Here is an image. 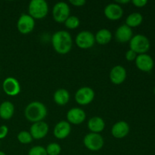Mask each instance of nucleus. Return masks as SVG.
<instances>
[{
	"instance_id": "423d86ee",
	"label": "nucleus",
	"mask_w": 155,
	"mask_h": 155,
	"mask_svg": "<svg viewBox=\"0 0 155 155\" xmlns=\"http://www.w3.org/2000/svg\"><path fill=\"white\" fill-rule=\"evenodd\" d=\"M70 7L64 2L56 3L52 9V16L58 23H64L70 17Z\"/></svg>"
},
{
	"instance_id": "dca6fc26",
	"label": "nucleus",
	"mask_w": 155,
	"mask_h": 155,
	"mask_svg": "<svg viewBox=\"0 0 155 155\" xmlns=\"http://www.w3.org/2000/svg\"><path fill=\"white\" fill-rule=\"evenodd\" d=\"M130 133V126L126 121L117 122L111 128V134L116 139H123Z\"/></svg>"
},
{
	"instance_id": "6e6552de",
	"label": "nucleus",
	"mask_w": 155,
	"mask_h": 155,
	"mask_svg": "<svg viewBox=\"0 0 155 155\" xmlns=\"http://www.w3.org/2000/svg\"><path fill=\"white\" fill-rule=\"evenodd\" d=\"M95 98V92L91 88L85 86L79 89L75 94V100L80 105L90 104Z\"/></svg>"
},
{
	"instance_id": "393cba45",
	"label": "nucleus",
	"mask_w": 155,
	"mask_h": 155,
	"mask_svg": "<svg viewBox=\"0 0 155 155\" xmlns=\"http://www.w3.org/2000/svg\"><path fill=\"white\" fill-rule=\"evenodd\" d=\"M64 25L67 28L71 29V30H74V29L77 28L80 25V20L77 16H70L68 19L65 21Z\"/></svg>"
},
{
	"instance_id": "39448f33",
	"label": "nucleus",
	"mask_w": 155,
	"mask_h": 155,
	"mask_svg": "<svg viewBox=\"0 0 155 155\" xmlns=\"http://www.w3.org/2000/svg\"><path fill=\"white\" fill-rule=\"evenodd\" d=\"M83 143L89 151H98L104 146V139L99 133H91L85 136Z\"/></svg>"
},
{
	"instance_id": "4be33fe9",
	"label": "nucleus",
	"mask_w": 155,
	"mask_h": 155,
	"mask_svg": "<svg viewBox=\"0 0 155 155\" xmlns=\"http://www.w3.org/2000/svg\"><path fill=\"white\" fill-rule=\"evenodd\" d=\"M70 100V94L67 89H59L54 94V101L58 105H65Z\"/></svg>"
},
{
	"instance_id": "bb28decb",
	"label": "nucleus",
	"mask_w": 155,
	"mask_h": 155,
	"mask_svg": "<svg viewBox=\"0 0 155 155\" xmlns=\"http://www.w3.org/2000/svg\"><path fill=\"white\" fill-rule=\"evenodd\" d=\"M28 155H48L46 150L42 146H34L30 149Z\"/></svg>"
},
{
	"instance_id": "cd10ccee",
	"label": "nucleus",
	"mask_w": 155,
	"mask_h": 155,
	"mask_svg": "<svg viewBox=\"0 0 155 155\" xmlns=\"http://www.w3.org/2000/svg\"><path fill=\"white\" fill-rule=\"evenodd\" d=\"M137 55L138 54H136L134 51H133V50L131 49H129L128 51L126 52L125 57H126V59H127L128 61H133L136 60Z\"/></svg>"
},
{
	"instance_id": "f03ea898",
	"label": "nucleus",
	"mask_w": 155,
	"mask_h": 155,
	"mask_svg": "<svg viewBox=\"0 0 155 155\" xmlns=\"http://www.w3.org/2000/svg\"><path fill=\"white\" fill-rule=\"evenodd\" d=\"M24 114L27 120L34 124L45 119L47 116V108L40 101H32L26 107Z\"/></svg>"
},
{
	"instance_id": "f257e3e1",
	"label": "nucleus",
	"mask_w": 155,
	"mask_h": 155,
	"mask_svg": "<svg viewBox=\"0 0 155 155\" xmlns=\"http://www.w3.org/2000/svg\"><path fill=\"white\" fill-rule=\"evenodd\" d=\"M51 44L54 49L58 54H68L71 50L73 45L71 35L65 30H59L53 34Z\"/></svg>"
},
{
	"instance_id": "f704fd0d",
	"label": "nucleus",
	"mask_w": 155,
	"mask_h": 155,
	"mask_svg": "<svg viewBox=\"0 0 155 155\" xmlns=\"http://www.w3.org/2000/svg\"><path fill=\"white\" fill-rule=\"evenodd\" d=\"M0 143H1V142H0Z\"/></svg>"
},
{
	"instance_id": "6ab92c4d",
	"label": "nucleus",
	"mask_w": 155,
	"mask_h": 155,
	"mask_svg": "<svg viewBox=\"0 0 155 155\" xmlns=\"http://www.w3.org/2000/svg\"><path fill=\"white\" fill-rule=\"evenodd\" d=\"M88 128L92 133H99L104 130L105 123L102 118L99 117H94L88 121Z\"/></svg>"
},
{
	"instance_id": "c85d7f7f",
	"label": "nucleus",
	"mask_w": 155,
	"mask_h": 155,
	"mask_svg": "<svg viewBox=\"0 0 155 155\" xmlns=\"http://www.w3.org/2000/svg\"><path fill=\"white\" fill-rule=\"evenodd\" d=\"M132 2L137 8H143L148 4V1L147 0H133Z\"/></svg>"
},
{
	"instance_id": "f3484780",
	"label": "nucleus",
	"mask_w": 155,
	"mask_h": 155,
	"mask_svg": "<svg viewBox=\"0 0 155 155\" xmlns=\"http://www.w3.org/2000/svg\"><path fill=\"white\" fill-rule=\"evenodd\" d=\"M71 132V124L64 120L60 121L54 128V137L58 139H64L68 137Z\"/></svg>"
},
{
	"instance_id": "20e7f679",
	"label": "nucleus",
	"mask_w": 155,
	"mask_h": 155,
	"mask_svg": "<svg viewBox=\"0 0 155 155\" xmlns=\"http://www.w3.org/2000/svg\"><path fill=\"white\" fill-rule=\"evenodd\" d=\"M151 44L148 37L142 34L133 36L130 41V49L134 51L136 54H146L150 49Z\"/></svg>"
},
{
	"instance_id": "c756f323",
	"label": "nucleus",
	"mask_w": 155,
	"mask_h": 155,
	"mask_svg": "<svg viewBox=\"0 0 155 155\" xmlns=\"http://www.w3.org/2000/svg\"><path fill=\"white\" fill-rule=\"evenodd\" d=\"M8 133V128L7 126L2 125L0 127V139H2L6 137Z\"/></svg>"
},
{
	"instance_id": "7ed1b4c3",
	"label": "nucleus",
	"mask_w": 155,
	"mask_h": 155,
	"mask_svg": "<svg viewBox=\"0 0 155 155\" xmlns=\"http://www.w3.org/2000/svg\"><path fill=\"white\" fill-rule=\"evenodd\" d=\"M29 15L33 19H42L48 12V3L45 0H32L28 6Z\"/></svg>"
},
{
	"instance_id": "7c9ffc66",
	"label": "nucleus",
	"mask_w": 155,
	"mask_h": 155,
	"mask_svg": "<svg viewBox=\"0 0 155 155\" xmlns=\"http://www.w3.org/2000/svg\"><path fill=\"white\" fill-rule=\"evenodd\" d=\"M70 3L73 5L74 6H77V7H81L86 4V1L85 0H71Z\"/></svg>"
},
{
	"instance_id": "2f4dec72",
	"label": "nucleus",
	"mask_w": 155,
	"mask_h": 155,
	"mask_svg": "<svg viewBox=\"0 0 155 155\" xmlns=\"http://www.w3.org/2000/svg\"><path fill=\"white\" fill-rule=\"evenodd\" d=\"M129 2H130V0H117L116 1L117 4L120 5V4H127Z\"/></svg>"
},
{
	"instance_id": "9d476101",
	"label": "nucleus",
	"mask_w": 155,
	"mask_h": 155,
	"mask_svg": "<svg viewBox=\"0 0 155 155\" xmlns=\"http://www.w3.org/2000/svg\"><path fill=\"white\" fill-rule=\"evenodd\" d=\"M136 65L139 70L143 72H150L154 66V62L152 58L147 54H138L136 60Z\"/></svg>"
},
{
	"instance_id": "5701e85b",
	"label": "nucleus",
	"mask_w": 155,
	"mask_h": 155,
	"mask_svg": "<svg viewBox=\"0 0 155 155\" xmlns=\"http://www.w3.org/2000/svg\"><path fill=\"white\" fill-rule=\"evenodd\" d=\"M143 21V16L140 13L133 12L130 14L126 19V25L130 28L139 27Z\"/></svg>"
},
{
	"instance_id": "aec40b11",
	"label": "nucleus",
	"mask_w": 155,
	"mask_h": 155,
	"mask_svg": "<svg viewBox=\"0 0 155 155\" xmlns=\"http://www.w3.org/2000/svg\"><path fill=\"white\" fill-rule=\"evenodd\" d=\"M15 113V106L11 101H5L0 104V117L3 120H9Z\"/></svg>"
},
{
	"instance_id": "9b49d317",
	"label": "nucleus",
	"mask_w": 155,
	"mask_h": 155,
	"mask_svg": "<svg viewBox=\"0 0 155 155\" xmlns=\"http://www.w3.org/2000/svg\"><path fill=\"white\" fill-rule=\"evenodd\" d=\"M4 92L10 96H15L21 92V86L18 80L14 77H7L2 83Z\"/></svg>"
},
{
	"instance_id": "b1692460",
	"label": "nucleus",
	"mask_w": 155,
	"mask_h": 155,
	"mask_svg": "<svg viewBox=\"0 0 155 155\" xmlns=\"http://www.w3.org/2000/svg\"><path fill=\"white\" fill-rule=\"evenodd\" d=\"M45 150H46L48 155H59L61 152V148L60 145L56 142L48 144Z\"/></svg>"
},
{
	"instance_id": "0eeeda50",
	"label": "nucleus",
	"mask_w": 155,
	"mask_h": 155,
	"mask_svg": "<svg viewBox=\"0 0 155 155\" xmlns=\"http://www.w3.org/2000/svg\"><path fill=\"white\" fill-rule=\"evenodd\" d=\"M75 42L79 48L88 49L92 48L95 44V36L91 32L84 30L77 34V36H76Z\"/></svg>"
},
{
	"instance_id": "72a5a7b5",
	"label": "nucleus",
	"mask_w": 155,
	"mask_h": 155,
	"mask_svg": "<svg viewBox=\"0 0 155 155\" xmlns=\"http://www.w3.org/2000/svg\"><path fill=\"white\" fill-rule=\"evenodd\" d=\"M154 95H155V88L154 89Z\"/></svg>"
},
{
	"instance_id": "f8f14e48",
	"label": "nucleus",
	"mask_w": 155,
	"mask_h": 155,
	"mask_svg": "<svg viewBox=\"0 0 155 155\" xmlns=\"http://www.w3.org/2000/svg\"><path fill=\"white\" fill-rule=\"evenodd\" d=\"M48 125L44 121L34 123L30 127V134L33 139H42L48 134Z\"/></svg>"
},
{
	"instance_id": "1a4fd4ad",
	"label": "nucleus",
	"mask_w": 155,
	"mask_h": 155,
	"mask_svg": "<svg viewBox=\"0 0 155 155\" xmlns=\"http://www.w3.org/2000/svg\"><path fill=\"white\" fill-rule=\"evenodd\" d=\"M17 27L22 34L31 33L35 27V20L29 15H22L18 19Z\"/></svg>"
},
{
	"instance_id": "ddd939ff",
	"label": "nucleus",
	"mask_w": 155,
	"mask_h": 155,
	"mask_svg": "<svg viewBox=\"0 0 155 155\" xmlns=\"http://www.w3.org/2000/svg\"><path fill=\"white\" fill-rule=\"evenodd\" d=\"M104 15L110 21H117L120 19L124 15V10L120 5L117 3H110L104 8Z\"/></svg>"
},
{
	"instance_id": "2eb2a0df",
	"label": "nucleus",
	"mask_w": 155,
	"mask_h": 155,
	"mask_svg": "<svg viewBox=\"0 0 155 155\" xmlns=\"http://www.w3.org/2000/svg\"><path fill=\"white\" fill-rule=\"evenodd\" d=\"M127 78V71L121 65L114 67L110 72V81L115 85H120L124 83Z\"/></svg>"
},
{
	"instance_id": "412c9836",
	"label": "nucleus",
	"mask_w": 155,
	"mask_h": 155,
	"mask_svg": "<svg viewBox=\"0 0 155 155\" xmlns=\"http://www.w3.org/2000/svg\"><path fill=\"white\" fill-rule=\"evenodd\" d=\"M95 42L99 45H107L112 39V33L107 29H101L95 36Z\"/></svg>"
},
{
	"instance_id": "a878e982",
	"label": "nucleus",
	"mask_w": 155,
	"mask_h": 155,
	"mask_svg": "<svg viewBox=\"0 0 155 155\" xmlns=\"http://www.w3.org/2000/svg\"><path fill=\"white\" fill-rule=\"evenodd\" d=\"M18 139L21 144H29L33 141V137H32L30 133L27 131H21L18 135Z\"/></svg>"
},
{
	"instance_id": "473e14b6",
	"label": "nucleus",
	"mask_w": 155,
	"mask_h": 155,
	"mask_svg": "<svg viewBox=\"0 0 155 155\" xmlns=\"http://www.w3.org/2000/svg\"><path fill=\"white\" fill-rule=\"evenodd\" d=\"M0 155H6V154H5V153L3 152V151H0Z\"/></svg>"
},
{
	"instance_id": "4468645a",
	"label": "nucleus",
	"mask_w": 155,
	"mask_h": 155,
	"mask_svg": "<svg viewBox=\"0 0 155 155\" xmlns=\"http://www.w3.org/2000/svg\"><path fill=\"white\" fill-rule=\"evenodd\" d=\"M86 113L80 107H74L68 110L67 114V119L69 124L78 125L82 124L86 120Z\"/></svg>"
},
{
	"instance_id": "a211bd4d",
	"label": "nucleus",
	"mask_w": 155,
	"mask_h": 155,
	"mask_svg": "<svg viewBox=\"0 0 155 155\" xmlns=\"http://www.w3.org/2000/svg\"><path fill=\"white\" fill-rule=\"evenodd\" d=\"M133 36V33L132 28L129 27L126 24L118 27L116 30V33H115V37H116L117 40L121 43L130 42Z\"/></svg>"
}]
</instances>
